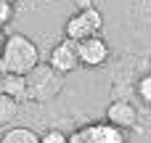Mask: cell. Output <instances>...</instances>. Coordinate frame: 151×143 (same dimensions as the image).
Masks as SVG:
<instances>
[{
    "instance_id": "1",
    "label": "cell",
    "mask_w": 151,
    "mask_h": 143,
    "mask_svg": "<svg viewBox=\"0 0 151 143\" xmlns=\"http://www.w3.org/2000/svg\"><path fill=\"white\" fill-rule=\"evenodd\" d=\"M37 66H40V48L29 37H24L19 32H11L3 42V48H0V72L27 77Z\"/></svg>"
},
{
    "instance_id": "2",
    "label": "cell",
    "mask_w": 151,
    "mask_h": 143,
    "mask_svg": "<svg viewBox=\"0 0 151 143\" xmlns=\"http://www.w3.org/2000/svg\"><path fill=\"white\" fill-rule=\"evenodd\" d=\"M104 27V16L96 5L90 8H82L77 11L74 16H69V21L64 24V40H72V42H82L93 34H98Z\"/></svg>"
},
{
    "instance_id": "3",
    "label": "cell",
    "mask_w": 151,
    "mask_h": 143,
    "mask_svg": "<svg viewBox=\"0 0 151 143\" xmlns=\"http://www.w3.org/2000/svg\"><path fill=\"white\" fill-rule=\"evenodd\" d=\"M48 66L58 74H69L80 66V58H77V42L72 40H61L58 45H53V50L48 53Z\"/></svg>"
},
{
    "instance_id": "4",
    "label": "cell",
    "mask_w": 151,
    "mask_h": 143,
    "mask_svg": "<svg viewBox=\"0 0 151 143\" xmlns=\"http://www.w3.org/2000/svg\"><path fill=\"white\" fill-rule=\"evenodd\" d=\"M77 58H80L82 66H90V69L93 66H101L109 58V42L104 37H98V34H93V37L77 42Z\"/></svg>"
},
{
    "instance_id": "5",
    "label": "cell",
    "mask_w": 151,
    "mask_h": 143,
    "mask_svg": "<svg viewBox=\"0 0 151 143\" xmlns=\"http://www.w3.org/2000/svg\"><path fill=\"white\" fill-rule=\"evenodd\" d=\"M80 133H82L85 143H127L125 130H119L109 122H93V125L82 127Z\"/></svg>"
},
{
    "instance_id": "6",
    "label": "cell",
    "mask_w": 151,
    "mask_h": 143,
    "mask_svg": "<svg viewBox=\"0 0 151 143\" xmlns=\"http://www.w3.org/2000/svg\"><path fill=\"white\" fill-rule=\"evenodd\" d=\"M135 119H138V111H135V106L130 101H111L106 106V122L114 125V127H119V130L133 127Z\"/></svg>"
},
{
    "instance_id": "7",
    "label": "cell",
    "mask_w": 151,
    "mask_h": 143,
    "mask_svg": "<svg viewBox=\"0 0 151 143\" xmlns=\"http://www.w3.org/2000/svg\"><path fill=\"white\" fill-rule=\"evenodd\" d=\"M3 96H8L13 101H24L27 98V77L5 74V80H3Z\"/></svg>"
},
{
    "instance_id": "8",
    "label": "cell",
    "mask_w": 151,
    "mask_h": 143,
    "mask_svg": "<svg viewBox=\"0 0 151 143\" xmlns=\"http://www.w3.org/2000/svg\"><path fill=\"white\" fill-rule=\"evenodd\" d=\"M0 143H40V135L29 127H11L3 133Z\"/></svg>"
},
{
    "instance_id": "9",
    "label": "cell",
    "mask_w": 151,
    "mask_h": 143,
    "mask_svg": "<svg viewBox=\"0 0 151 143\" xmlns=\"http://www.w3.org/2000/svg\"><path fill=\"white\" fill-rule=\"evenodd\" d=\"M135 93L141 96V101H143V103H149V106H151V72H149V74H143V77L138 80Z\"/></svg>"
},
{
    "instance_id": "10",
    "label": "cell",
    "mask_w": 151,
    "mask_h": 143,
    "mask_svg": "<svg viewBox=\"0 0 151 143\" xmlns=\"http://www.w3.org/2000/svg\"><path fill=\"white\" fill-rule=\"evenodd\" d=\"M69 135L61 133V130H48L45 135H40V143H66Z\"/></svg>"
},
{
    "instance_id": "11",
    "label": "cell",
    "mask_w": 151,
    "mask_h": 143,
    "mask_svg": "<svg viewBox=\"0 0 151 143\" xmlns=\"http://www.w3.org/2000/svg\"><path fill=\"white\" fill-rule=\"evenodd\" d=\"M11 19H13V3L0 0V27H5Z\"/></svg>"
},
{
    "instance_id": "12",
    "label": "cell",
    "mask_w": 151,
    "mask_h": 143,
    "mask_svg": "<svg viewBox=\"0 0 151 143\" xmlns=\"http://www.w3.org/2000/svg\"><path fill=\"white\" fill-rule=\"evenodd\" d=\"M66 143H85V138H82V133L77 130V133H72V135H69V141H66Z\"/></svg>"
},
{
    "instance_id": "13",
    "label": "cell",
    "mask_w": 151,
    "mask_h": 143,
    "mask_svg": "<svg viewBox=\"0 0 151 143\" xmlns=\"http://www.w3.org/2000/svg\"><path fill=\"white\" fill-rule=\"evenodd\" d=\"M77 8L82 11V8H90V0H77Z\"/></svg>"
},
{
    "instance_id": "14",
    "label": "cell",
    "mask_w": 151,
    "mask_h": 143,
    "mask_svg": "<svg viewBox=\"0 0 151 143\" xmlns=\"http://www.w3.org/2000/svg\"><path fill=\"white\" fill-rule=\"evenodd\" d=\"M5 37H8V34H5V32H3V27H0V48H3V42H5Z\"/></svg>"
},
{
    "instance_id": "15",
    "label": "cell",
    "mask_w": 151,
    "mask_h": 143,
    "mask_svg": "<svg viewBox=\"0 0 151 143\" xmlns=\"http://www.w3.org/2000/svg\"><path fill=\"white\" fill-rule=\"evenodd\" d=\"M8 3H16V0H8Z\"/></svg>"
}]
</instances>
